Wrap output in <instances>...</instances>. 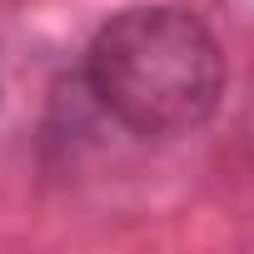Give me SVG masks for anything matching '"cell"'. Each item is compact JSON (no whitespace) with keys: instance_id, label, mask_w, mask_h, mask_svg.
I'll use <instances>...</instances> for the list:
<instances>
[{"instance_id":"1","label":"cell","mask_w":254,"mask_h":254,"mask_svg":"<svg viewBox=\"0 0 254 254\" xmlns=\"http://www.w3.org/2000/svg\"><path fill=\"white\" fill-rule=\"evenodd\" d=\"M90 95L135 135H190L214 115L224 60L180 5H135L100 25L85 50Z\"/></svg>"}]
</instances>
